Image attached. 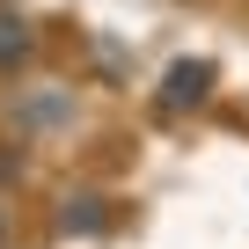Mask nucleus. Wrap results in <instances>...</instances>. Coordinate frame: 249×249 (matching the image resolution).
I'll use <instances>...</instances> for the list:
<instances>
[{"label":"nucleus","instance_id":"f257e3e1","mask_svg":"<svg viewBox=\"0 0 249 249\" xmlns=\"http://www.w3.org/2000/svg\"><path fill=\"white\" fill-rule=\"evenodd\" d=\"M205 95H213V59H176V66L161 73V95H154V103H161V117H183V110H198Z\"/></svg>","mask_w":249,"mask_h":249},{"label":"nucleus","instance_id":"f03ea898","mask_svg":"<svg viewBox=\"0 0 249 249\" xmlns=\"http://www.w3.org/2000/svg\"><path fill=\"white\" fill-rule=\"evenodd\" d=\"M59 227H66V234H103V227H110V213H103V198H95V191H73V198L59 205Z\"/></svg>","mask_w":249,"mask_h":249},{"label":"nucleus","instance_id":"7ed1b4c3","mask_svg":"<svg viewBox=\"0 0 249 249\" xmlns=\"http://www.w3.org/2000/svg\"><path fill=\"white\" fill-rule=\"evenodd\" d=\"M30 52H37V30L22 15H0V66H22Z\"/></svg>","mask_w":249,"mask_h":249},{"label":"nucleus","instance_id":"20e7f679","mask_svg":"<svg viewBox=\"0 0 249 249\" xmlns=\"http://www.w3.org/2000/svg\"><path fill=\"white\" fill-rule=\"evenodd\" d=\"M0 242H8V220H0Z\"/></svg>","mask_w":249,"mask_h":249}]
</instances>
